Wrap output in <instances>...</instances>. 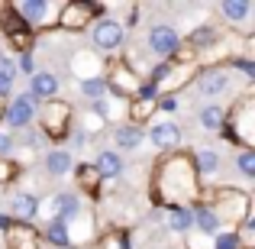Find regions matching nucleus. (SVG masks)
Listing matches in <instances>:
<instances>
[{"label":"nucleus","mask_w":255,"mask_h":249,"mask_svg":"<svg viewBox=\"0 0 255 249\" xmlns=\"http://www.w3.org/2000/svg\"><path fill=\"white\" fill-rule=\"evenodd\" d=\"M32 117H36V104H32V94H23V97H16L10 104V110H6V123L16 126V130H23V126L32 123Z\"/></svg>","instance_id":"1"},{"label":"nucleus","mask_w":255,"mask_h":249,"mask_svg":"<svg viewBox=\"0 0 255 249\" xmlns=\"http://www.w3.org/2000/svg\"><path fill=\"white\" fill-rule=\"evenodd\" d=\"M120 42H123V26L117 19H100L94 26V45L97 49H117Z\"/></svg>","instance_id":"2"},{"label":"nucleus","mask_w":255,"mask_h":249,"mask_svg":"<svg viewBox=\"0 0 255 249\" xmlns=\"http://www.w3.org/2000/svg\"><path fill=\"white\" fill-rule=\"evenodd\" d=\"M149 45H152L155 55H171V52L178 49V32H174L171 26H152Z\"/></svg>","instance_id":"3"},{"label":"nucleus","mask_w":255,"mask_h":249,"mask_svg":"<svg viewBox=\"0 0 255 249\" xmlns=\"http://www.w3.org/2000/svg\"><path fill=\"white\" fill-rule=\"evenodd\" d=\"M152 143L158 149H171V146L181 143V130L174 123H158V126H152Z\"/></svg>","instance_id":"4"},{"label":"nucleus","mask_w":255,"mask_h":249,"mask_svg":"<svg viewBox=\"0 0 255 249\" xmlns=\"http://www.w3.org/2000/svg\"><path fill=\"white\" fill-rule=\"evenodd\" d=\"M226 84H230V75H223V71H207V75L197 78L200 94H207V97H213V94H223Z\"/></svg>","instance_id":"5"},{"label":"nucleus","mask_w":255,"mask_h":249,"mask_svg":"<svg viewBox=\"0 0 255 249\" xmlns=\"http://www.w3.org/2000/svg\"><path fill=\"white\" fill-rule=\"evenodd\" d=\"M16 13L26 19V23H42V16L49 13V3H45V0H19Z\"/></svg>","instance_id":"6"},{"label":"nucleus","mask_w":255,"mask_h":249,"mask_svg":"<svg viewBox=\"0 0 255 249\" xmlns=\"http://www.w3.org/2000/svg\"><path fill=\"white\" fill-rule=\"evenodd\" d=\"M58 91V78L52 71H36L32 75V97H52Z\"/></svg>","instance_id":"7"},{"label":"nucleus","mask_w":255,"mask_h":249,"mask_svg":"<svg viewBox=\"0 0 255 249\" xmlns=\"http://www.w3.org/2000/svg\"><path fill=\"white\" fill-rule=\"evenodd\" d=\"M97 172H100V178H117V175L123 172V162H120L117 152H100L97 156Z\"/></svg>","instance_id":"8"},{"label":"nucleus","mask_w":255,"mask_h":249,"mask_svg":"<svg viewBox=\"0 0 255 249\" xmlns=\"http://www.w3.org/2000/svg\"><path fill=\"white\" fill-rule=\"evenodd\" d=\"M36 198H32V194H16V198H13V214H16V217H23V220H32L36 217Z\"/></svg>","instance_id":"9"},{"label":"nucleus","mask_w":255,"mask_h":249,"mask_svg":"<svg viewBox=\"0 0 255 249\" xmlns=\"http://www.w3.org/2000/svg\"><path fill=\"white\" fill-rule=\"evenodd\" d=\"M58 220H71V217H78V211H81V204H78V198L75 194H58Z\"/></svg>","instance_id":"10"},{"label":"nucleus","mask_w":255,"mask_h":249,"mask_svg":"<svg viewBox=\"0 0 255 249\" xmlns=\"http://www.w3.org/2000/svg\"><path fill=\"white\" fill-rule=\"evenodd\" d=\"M249 10H252L249 0H223V13H226V19H236V23H243V19L249 16Z\"/></svg>","instance_id":"11"},{"label":"nucleus","mask_w":255,"mask_h":249,"mask_svg":"<svg viewBox=\"0 0 255 249\" xmlns=\"http://www.w3.org/2000/svg\"><path fill=\"white\" fill-rule=\"evenodd\" d=\"M191 224H197L204 233H213L217 230V214H213L210 207H197V211L191 214Z\"/></svg>","instance_id":"12"},{"label":"nucleus","mask_w":255,"mask_h":249,"mask_svg":"<svg viewBox=\"0 0 255 249\" xmlns=\"http://www.w3.org/2000/svg\"><path fill=\"white\" fill-rule=\"evenodd\" d=\"M45 168H49L52 175H65L71 168V156L68 152H49V156H45Z\"/></svg>","instance_id":"13"},{"label":"nucleus","mask_w":255,"mask_h":249,"mask_svg":"<svg viewBox=\"0 0 255 249\" xmlns=\"http://www.w3.org/2000/svg\"><path fill=\"white\" fill-rule=\"evenodd\" d=\"M13 81H16V65L10 62V58L0 55V94H6L13 87Z\"/></svg>","instance_id":"14"},{"label":"nucleus","mask_w":255,"mask_h":249,"mask_svg":"<svg viewBox=\"0 0 255 249\" xmlns=\"http://www.w3.org/2000/svg\"><path fill=\"white\" fill-rule=\"evenodd\" d=\"M139 139H142V133H139L136 126H120L117 130V146L120 149H132V146H139Z\"/></svg>","instance_id":"15"},{"label":"nucleus","mask_w":255,"mask_h":249,"mask_svg":"<svg viewBox=\"0 0 255 249\" xmlns=\"http://www.w3.org/2000/svg\"><path fill=\"white\" fill-rule=\"evenodd\" d=\"M200 123H204L207 130H220V123H223V110H220V107H204V110H200Z\"/></svg>","instance_id":"16"},{"label":"nucleus","mask_w":255,"mask_h":249,"mask_svg":"<svg viewBox=\"0 0 255 249\" xmlns=\"http://www.w3.org/2000/svg\"><path fill=\"white\" fill-rule=\"evenodd\" d=\"M171 230H191V211H184V207H174L171 217H168Z\"/></svg>","instance_id":"17"},{"label":"nucleus","mask_w":255,"mask_h":249,"mask_svg":"<svg viewBox=\"0 0 255 249\" xmlns=\"http://www.w3.org/2000/svg\"><path fill=\"white\" fill-rule=\"evenodd\" d=\"M49 240H52L55 246H68V233H65V224H62V220L49 224Z\"/></svg>","instance_id":"18"},{"label":"nucleus","mask_w":255,"mask_h":249,"mask_svg":"<svg viewBox=\"0 0 255 249\" xmlns=\"http://www.w3.org/2000/svg\"><path fill=\"white\" fill-rule=\"evenodd\" d=\"M239 172H243L246 178H255V156L252 152H243V156H239Z\"/></svg>","instance_id":"19"},{"label":"nucleus","mask_w":255,"mask_h":249,"mask_svg":"<svg viewBox=\"0 0 255 249\" xmlns=\"http://www.w3.org/2000/svg\"><path fill=\"white\" fill-rule=\"evenodd\" d=\"M81 87H84V94H87V97H100V94L107 91V84L100 81V78H94V81H84Z\"/></svg>","instance_id":"20"},{"label":"nucleus","mask_w":255,"mask_h":249,"mask_svg":"<svg viewBox=\"0 0 255 249\" xmlns=\"http://www.w3.org/2000/svg\"><path fill=\"white\" fill-rule=\"evenodd\" d=\"M84 13H91V6H78V10L71 6V10L65 13V26H78V19H81Z\"/></svg>","instance_id":"21"},{"label":"nucleus","mask_w":255,"mask_h":249,"mask_svg":"<svg viewBox=\"0 0 255 249\" xmlns=\"http://www.w3.org/2000/svg\"><path fill=\"white\" fill-rule=\"evenodd\" d=\"M197 162H200V168H204V172H213V168H217V156H213L210 149H204Z\"/></svg>","instance_id":"22"},{"label":"nucleus","mask_w":255,"mask_h":249,"mask_svg":"<svg viewBox=\"0 0 255 249\" xmlns=\"http://www.w3.org/2000/svg\"><path fill=\"white\" fill-rule=\"evenodd\" d=\"M217 249H236V237H220V243H217Z\"/></svg>","instance_id":"23"},{"label":"nucleus","mask_w":255,"mask_h":249,"mask_svg":"<svg viewBox=\"0 0 255 249\" xmlns=\"http://www.w3.org/2000/svg\"><path fill=\"white\" fill-rule=\"evenodd\" d=\"M10 146H13V139L6 136V133H0V156H6V152H10Z\"/></svg>","instance_id":"24"},{"label":"nucleus","mask_w":255,"mask_h":249,"mask_svg":"<svg viewBox=\"0 0 255 249\" xmlns=\"http://www.w3.org/2000/svg\"><path fill=\"white\" fill-rule=\"evenodd\" d=\"M152 78H155V81H162V78H168V65H158V68L152 71Z\"/></svg>","instance_id":"25"}]
</instances>
